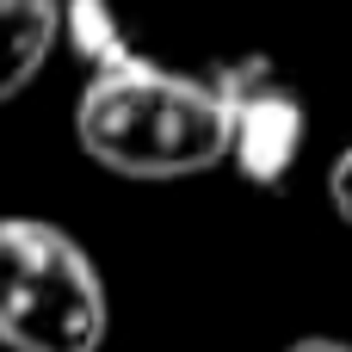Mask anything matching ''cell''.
<instances>
[{
    "label": "cell",
    "mask_w": 352,
    "mask_h": 352,
    "mask_svg": "<svg viewBox=\"0 0 352 352\" xmlns=\"http://www.w3.org/2000/svg\"><path fill=\"white\" fill-rule=\"evenodd\" d=\"M74 136L105 173L192 179L229 161V99L217 74H179L124 50L87 74Z\"/></svg>",
    "instance_id": "cell-1"
},
{
    "label": "cell",
    "mask_w": 352,
    "mask_h": 352,
    "mask_svg": "<svg viewBox=\"0 0 352 352\" xmlns=\"http://www.w3.org/2000/svg\"><path fill=\"white\" fill-rule=\"evenodd\" d=\"M111 303L87 248L43 217H0V346L99 352Z\"/></svg>",
    "instance_id": "cell-2"
},
{
    "label": "cell",
    "mask_w": 352,
    "mask_h": 352,
    "mask_svg": "<svg viewBox=\"0 0 352 352\" xmlns=\"http://www.w3.org/2000/svg\"><path fill=\"white\" fill-rule=\"evenodd\" d=\"M217 87L229 99V161L254 179V186H285L297 155H303V130H309V111L303 99L260 62H223L217 68Z\"/></svg>",
    "instance_id": "cell-3"
},
{
    "label": "cell",
    "mask_w": 352,
    "mask_h": 352,
    "mask_svg": "<svg viewBox=\"0 0 352 352\" xmlns=\"http://www.w3.org/2000/svg\"><path fill=\"white\" fill-rule=\"evenodd\" d=\"M62 43V0H0V105H12Z\"/></svg>",
    "instance_id": "cell-4"
},
{
    "label": "cell",
    "mask_w": 352,
    "mask_h": 352,
    "mask_svg": "<svg viewBox=\"0 0 352 352\" xmlns=\"http://www.w3.org/2000/svg\"><path fill=\"white\" fill-rule=\"evenodd\" d=\"M328 198H334L340 223H352V142L334 155V167H328Z\"/></svg>",
    "instance_id": "cell-5"
},
{
    "label": "cell",
    "mask_w": 352,
    "mask_h": 352,
    "mask_svg": "<svg viewBox=\"0 0 352 352\" xmlns=\"http://www.w3.org/2000/svg\"><path fill=\"white\" fill-rule=\"evenodd\" d=\"M285 352H352L346 340H328V334H303V340H291Z\"/></svg>",
    "instance_id": "cell-6"
}]
</instances>
